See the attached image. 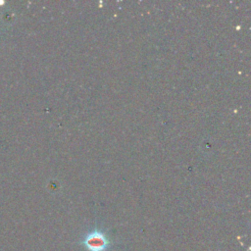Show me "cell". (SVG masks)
Returning <instances> with one entry per match:
<instances>
[{
  "instance_id": "6da1fadb",
  "label": "cell",
  "mask_w": 251,
  "mask_h": 251,
  "mask_svg": "<svg viewBox=\"0 0 251 251\" xmlns=\"http://www.w3.org/2000/svg\"><path fill=\"white\" fill-rule=\"evenodd\" d=\"M83 243L90 251H104L108 241L103 233L99 231H93L86 236Z\"/></svg>"
}]
</instances>
